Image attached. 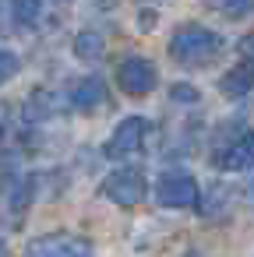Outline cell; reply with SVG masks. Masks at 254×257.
Instances as JSON below:
<instances>
[{
    "label": "cell",
    "instance_id": "obj_11",
    "mask_svg": "<svg viewBox=\"0 0 254 257\" xmlns=\"http://www.w3.org/2000/svg\"><path fill=\"white\" fill-rule=\"evenodd\" d=\"M103 50H106V43H103L99 32H78L74 36V57L78 60L96 64V60H103Z\"/></svg>",
    "mask_w": 254,
    "mask_h": 257
},
{
    "label": "cell",
    "instance_id": "obj_4",
    "mask_svg": "<svg viewBox=\"0 0 254 257\" xmlns=\"http://www.w3.org/2000/svg\"><path fill=\"white\" fill-rule=\"evenodd\" d=\"M25 257H92V239L78 232H46L25 246Z\"/></svg>",
    "mask_w": 254,
    "mask_h": 257
},
{
    "label": "cell",
    "instance_id": "obj_12",
    "mask_svg": "<svg viewBox=\"0 0 254 257\" xmlns=\"http://www.w3.org/2000/svg\"><path fill=\"white\" fill-rule=\"evenodd\" d=\"M205 8L222 18H247L254 15V0H205Z\"/></svg>",
    "mask_w": 254,
    "mask_h": 257
},
{
    "label": "cell",
    "instance_id": "obj_13",
    "mask_svg": "<svg viewBox=\"0 0 254 257\" xmlns=\"http://www.w3.org/2000/svg\"><path fill=\"white\" fill-rule=\"evenodd\" d=\"M46 116H53V95L50 92H36L25 102V120H46Z\"/></svg>",
    "mask_w": 254,
    "mask_h": 257
},
{
    "label": "cell",
    "instance_id": "obj_16",
    "mask_svg": "<svg viewBox=\"0 0 254 257\" xmlns=\"http://www.w3.org/2000/svg\"><path fill=\"white\" fill-rule=\"evenodd\" d=\"M240 53L254 60V36H243V39H240Z\"/></svg>",
    "mask_w": 254,
    "mask_h": 257
},
{
    "label": "cell",
    "instance_id": "obj_10",
    "mask_svg": "<svg viewBox=\"0 0 254 257\" xmlns=\"http://www.w3.org/2000/svg\"><path fill=\"white\" fill-rule=\"evenodd\" d=\"M11 18L18 29H36L43 18V0H11Z\"/></svg>",
    "mask_w": 254,
    "mask_h": 257
},
{
    "label": "cell",
    "instance_id": "obj_15",
    "mask_svg": "<svg viewBox=\"0 0 254 257\" xmlns=\"http://www.w3.org/2000/svg\"><path fill=\"white\" fill-rule=\"evenodd\" d=\"M170 95H173L177 102H191V106L198 102V88H191V85H177V88H173Z\"/></svg>",
    "mask_w": 254,
    "mask_h": 257
},
{
    "label": "cell",
    "instance_id": "obj_8",
    "mask_svg": "<svg viewBox=\"0 0 254 257\" xmlns=\"http://www.w3.org/2000/svg\"><path fill=\"white\" fill-rule=\"evenodd\" d=\"M103 99H106V81L103 78H81L74 88H71V106L74 109H81V113H89V109H96V106H103Z\"/></svg>",
    "mask_w": 254,
    "mask_h": 257
},
{
    "label": "cell",
    "instance_id": "obj_2",
    "mask_svg": "<svg viewBox=\"0 0 254 257\" xmlns=\"http://www.w3.org/2000/svg\"><path fill=\"white\" fill-rule=\"evenodd\" d=\"M212 166L222 173H240V169H254V131L240 127L236 134L222 138L212 148Z\"/></svg>",
    "mask_w": 254,
    "mask_h": 257
},
{
    "label": "cell",
    "instance_id": "obj_6",
    "mask_svg": "<svg viewBox=\"0 0 254 257\" xmlns=\"http://www.w3.org/2000/svg\"><path fill=\"white\" fill-rule=\"evenodd\" d=\"M117 85H120V92H127V95H148V92H155V85H159V71H155V64L152 60H145V57H124L120 64H117Z\"/></svg>",
    "mask_w": 254,
    "mask_h": 257
},
{
    "label": "cell",
    "instance_id": "obj_7",
    "mask_svg": "<svg viewBox=\"0 0 254 257\" xmlns=\"http://www.w3.org/2000/svg\"><path fill=\"white\" fill-rule=\"evenodd\" d=\"M145 190H148V183H145L141 169H113V173L103 180V187H99V194H103L106 201L120 204V208L138 204V201L145 197Z\"/></svg>",
    "mask_w": 254,
    "mask_h": 257
},
{
    "label": "cell",
    "instance_id": "obj_14",
    "mask_svg": "<svg viewBox=\"0 0 254 257\" xmlns=\"http://www.w3.org/2000/svg\"><path fill=\"white\" fill-rule=\"evenodd\" d=\"M18 67H22L18 53H11V50H4V46H0V85H8V81L18 74Z\"/></svg>",
    "mask_w": 254,
    "mask_h": 257
},
{
    "label": "cell",
    "instance_id": "obj_1",
    "mask_svg": "<svg viewBox=\"0 0 254 257\" xmlns=\"http://www.w3.org/2000/svg\"><path fill=\"white\" fill-rule=\"evenodd\" d=\"M222 36L212 32L208 25H180L173 36H170V57L180 64V67H208L222 57Z\"/></svg>",
    "mask_w": 254,
    "mask_h": 257
},
{
    "label": "cell",
    "instance_id": "obj_3",
    "mask_svg": "<svg viewBox=\"0 0 254 257\" xmlns=\"http://www.w3.org/2000/svg\"><path fill=\"white\" fill-rule=\"evenodd\" d=\"M155 201L162 208H194L201 201V187L191 173H180V169H170L159 176L155 183Z\"/></svg>",
    "mask_w": 254,
    "mask_h": 257
},
{
    "label": "cell",
    "instance_id": "obj_5",
    "mask_svg": "<svg viewBox=\"0 0 254 257\" xmlns=\"http://www.w3.org/2000/svg\"><path fill=\"white\" fill-rule=\"evenodd\" d=\"M148 134H152V120H148V116H127V120H120L117 131L110 134V141H106V155H110V159L138 155V152L145 148Z\"/></svg>",
    "mask_w": 254,
    "mask_h": 257
},
{
    "label": "cell",
    "instance_id": "obj_9",
    "mask_svg": "<svg viewBox=\"0 0 254 257\" xmlns=\"http://www.w3.org/2000/svg\"><path fill=\"white\" fill-rule=\"evenodd\" d=\"M219 88H222V95H233V99L247 95V92L254 88V67H250V64L233 67V71H229V74L219 81Z\"/></svg>",
    "mask_w": 254,
    "mask_h": 257
}]
</instances>
